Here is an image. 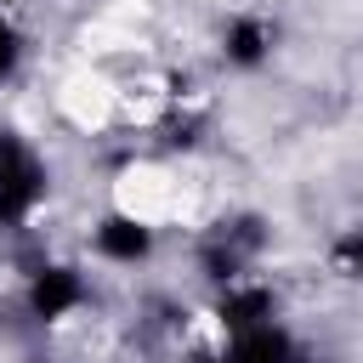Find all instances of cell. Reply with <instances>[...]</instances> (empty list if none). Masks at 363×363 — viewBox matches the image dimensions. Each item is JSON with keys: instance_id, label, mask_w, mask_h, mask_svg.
Listing matches in <instances>:
<instances>
[{"instance_id": "cell-4", "label": "cell", "mask_w": 363, "mask_h": 363, "mask_svg": "<svg viewBox=\"0 0 363 363\" xmlns=\"http://www.w3.org/2000/svg\"><path fill=\"white\" fill-rule=\"evenodd\" d=\"M278 51V28L267 11H233L216 34V57L233 68V74H261Z\"/></svg>"}, {"instance_id": "cell-3", "label": "cell", "mask_w": 363, "mask_h": 363, "mask_svg": "<svg viewBox=\"0 0 363 363\" xmlns=\"http://www.w3.org/2000/svg\"><path fill=\"white\" fill-rule=\"evenodd\" d=\"M164 250V227L130 216V210H102L91 227H85V255L108 272H136V267H153Z\"/></svg>"}, {"instance_id": "cell-6", "label": "cell", "mask_w": 363, "mask_h": 363, "mask_svg": "<svg viewBox=\"0 0 363 363\" xmlns=\"http://www.w3.org/2000/svg\"><path fill=\"white\" fill-rule=\"evenodd\" d=\"M34 6H45V0H0V11H17V17H23V11H34Z\"/></svg>"}, {"instance_id": "cell-2", "label": "cell", "mask_w": 363, "mask_h": 363, "mask_svg": "<svg viewBox=\"0 0 363 363\" xmlns=\"http://www.w3.org/2000/svg\"><path fill=\"white\" fill-rule=\"evenodd\" d=\"M91 295H96V278H91V261H34L23 272V289H17V306L23 318H34L40 329H62L74 318L91 312Z\"/></svg>"}, {"instance_id": "cell-5", "label": "cell", "mask_w": 363, "mask_h": 363, "mask_svg": "<svg viewBox=\"0 0 363 363\" xmlns=\"http://www.w3.org/2000/svg\"><path fill=\"white\" fill-rule=\"evenodd\" d=\"M28 68V28L17 11H0V85H11Z\"/></svg>"}, {"instance_id": "cell-1", "label": "cell", "mask_w": 363, "mask_h": 363, "mask_svg": "<svg viewBox=\"0 0 363 363\" xmlns=\"http://www.w3.org/2000/svg\"><path fill=\"white\" fill-rule=\"evenodd\" d=\"M51 204L45 147L11 125H0V233H28Z\"/></svg>"}]
</instances>
